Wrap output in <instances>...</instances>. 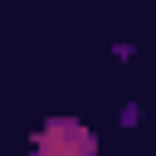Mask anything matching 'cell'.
Here are the masks:
<instances>
[{"instance_id":"6da1fadb","label":"cell","mask_w":156,"mask_h":156,"mask_svg":"<svg viewBox=\"0 0 156 156\" xmlns=\"http://www.w3.org/2000/svg\"><path fill=\"white\" fill-rule=\"evenodd\" d=\"M34 156H98V141L78 122H49L34 136Z\"/></svg>"}]
</instances>
